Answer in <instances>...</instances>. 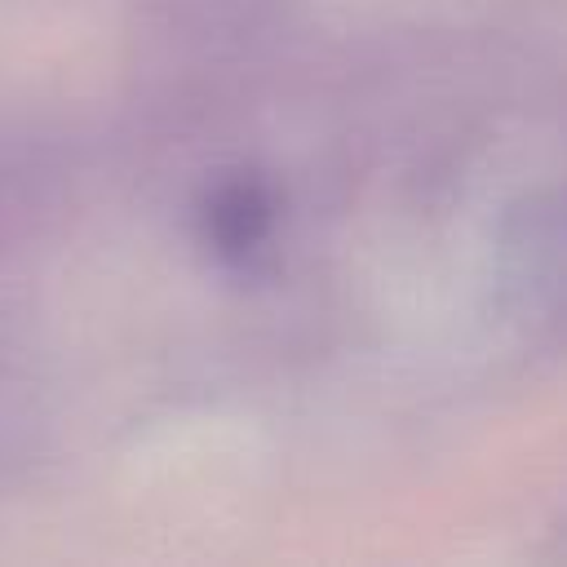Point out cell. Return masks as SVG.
<instances>
[{"instance_id": "6da1fadb", "label": "cell", "mask_w": 567, "mask_h": 567, "mask_svg": "<svg viewBox=\"0 0 567 567\" xmlns=\"http://www.w3.org/2000/svg\"><path fill=\"white\" fill-rule=\"evenodd\" d=\"M270 226V204L257 186H226L217 199H213V213H208V230L217 235L221 252H248Z\"/></svg>"}]
</instances>
